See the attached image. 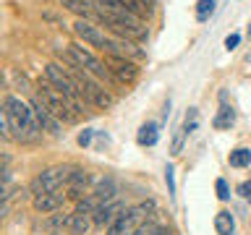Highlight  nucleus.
<instances>
[{
	"mask_svg": "<svg viewBox=\"0 0 251 235\" xmlns=\"http://www.w3.org/2000/svg\"><path fill=\"white\" fill-rule=\"evenodd\" d=\"M5 120H8V131H13V136L19 141H34L39 136V125L34 120V113L24 105L19 97H8L5 99Z\"/></svg>",
	"mask_w": 251,
	"mask_h": 235,
	"instance_id": "nucleus-1",
	"label": "nucleus"
},
{
	"mask_svg": "<svg viewBox=\"0 0 251 235\" xmlns=\"http://www.w3.org/2000/svg\"><path fill=\"white\" fill-rule=\"evenodd\" d=\"M92 11L121 39H147V34H149L144 21L136 19V16H131V13H126V11H100V8H92Z\"/></svg>",
	"mask_w": 251,
	"mask_h": 235,
	"instance_id": "nucleus-2",
	"label": "nucleus"
},
{
	"mask_svg": "<svg viewBox=\"0 0 251 235\" xmlns=\"http://www.w3.org/2000/svg\"><path fill=\"white\" fill-rule=\"evenodd\" d=\"M39 102L50 110V113L58 118V120H66V123H76L78 120V107L71 102L66 94H63L60 89H55V86L47 81V84H42L39 86Z\"/></svg>",
	"mask_w": 251,
	"mask_h": 235,
	"instance_id": "nucleus-3",
	"label": "nucleus"
},
{
	"mask_svg": "<svg viewBox=\"0 0 251 235\" xmlns=\"http://www.w3.org/2000/svg\"><path fill=\"white\" fill-rule=\"evenodd\" d=\"M45 76H47V81H50L55 89H60L71 102H74V105L78 107V113H84V102H86V97L81 94V89L76 86L74 78H71L68 70H63L58 63H47V66H45Z\"/></svg>",
	"mask_w": 251,
	"mask_h": 235,
	"instance_id": "nucleus-4",
	"label": "nucleus"
},
{
	"mask_svg": "<svg viewBox=\"0 0 251 235\" xmlns=\"http://www.w3.org/2000/svg\"><path fill=\"white\" fill-rule=\"evenodd\" d=\"M71 170H74V167H66V164H55V167H47V170H42V172H39V175L34 178V183H31V191H34V193H50V191H60V188L68 183Z\"/></svg>",
	"mask_w": 251,
	"mask_h": 235,
	"instance_id": "nucleus-5",
	"label": "nucleus"
},
{
	"mask_svg": "<svg viewBox=\"0 0 251 235\" xmlns=\"http://www.w3.org/2000/svg\"><path fill=\"white\" fill-rule=\"evenodd\" d=\"M68 50H71V55L78 60V66H81L86 73H92V76H97V78H107V81H113V73L107 70V66L102 63L97 55H92L86 47H81V45H68Z\"/></svg>",
	"mask_w": 251,
	"mask_h": 235,
	"instance_id": "nucleus-6",
	"label": "nucleus"
},
{
	"mask_svg": "<svg viewBox=\"0 0 251 235\" xmlns=\"http://www.w3.org/2000/svg\"><path fill=\"white\" fill-rule=\"evenodd\" d=\"M105 66H107V70L113 73V78H115L118 84H131L133 78L139 76L136 63L128 60V58H123V55H113V52H107V55H105Z\"/></svg>",
	"mask_w": 251,
	"mask_h": 235,
	"instance_id": "nucleus-7",
	"label": "nucleus"
},
{
	"mask_svg": "<svg viewBox=\"0 0 251 235\" xmlns=\"http://www.w3.org/2000/svg\"><path fill=\"white\" fill-rule=\"evenodd\" d=\"M31 113H34V120H37L39 128H45L47 133H52V136H60V123H58V118H55L39 99L31 102Z\"/></svg>",
	"mask_w": 251,
	"mask_h": 235,
	"instance_id": "nucleus-8",
	"label": "nucleus"
},
{
	"mask_svg": "<svg viewBox=\"0 0 251 235\" xmlns=\"http://www.w3.org/2000/svg\"><path fill=\"white\" fill-rule=\"evenodd\" d=\"M74 29H76V34L84 39L86 45H92V47H100V50H105V42H107V37L102 34V31L97 26H92L89 21H84V19H78L74 24Z\"/></svg>",
	"mask_w": 251,
	"mask_h": 235,
	"instance_id": "nucleus-9",
	"label": "nucleus"
},
{
	"mask_svg": "<svg viewBox=\"0 0 251 235\" xmlns=\"http://www.w3.org/2000/svg\"><path fill=\"white\" fill-rule=\"evenodd\" d=\"M121 212H123L121 201H110V204H102V207L92 214V219H94V225H97V227H105V225L110 227L118 217H121Z\"/></svg>",
	"mask_w": 251,
	"mask_h": 235,
	"instance_id": "nucleus-10",
	"label": "nucleus"
},
{
	"mask_svg": "<svg viewBox=\"0 0 251 235\" xmlns=\"http://www.w3.org/2000/svg\"><path fill=\"white\" fill-rule=\"evenodd\" d=\"M66 201V193L63 191H50V193H37L34 196V209L47 214V212H58Z\"/></svg>",
	"mask_w": 251,
	"mask_h": 235,
	"instance_id": "nucleus-11",
	"label": "nucleus"
},
{
	"mask_svg": "<svg viewBox=\"0 0 251 235\" xmlns=\"http://www.w3.org/2000/svg\"><path fill=\"white\" fill-rule=\"evenodd\" d=\"M86 186H89V172L86 170H78L74 167L71 170V178H68V196H74V199H81Z\"/></svg>",
	"mask_w": 251,
	"mask_h": 235,
	"instance_id": "nucleus-12",
	"label": "nucleus"
},
{
	"mask_svg": "<svg viewBox=\"0 0 251 235\" xmlns=\"http://www.w3.org/2000/svg\"><path fill=\"white\" fill-rule=\"evenodd\" d=\"M105 50L113 52V55H123V58H126V55H128V58H141V55H144L136 45H131L128 39H107Z\"/></svg>",
	"mask_w": 251,
	"mask_h": 235,
	"instance_id": "nucleus-13",
	"label": "nucleus"
},
{
	"mask_svg": "<svg viewBox=\"0 0 251 235\" xmlns=\"http://www.w3.org/2000/svg\"><path fill=\"white\" fill-rule=\"evenodd\" d=\"M233 123H235V113H233V107L223 102V107L217 110V115H215V120H212V125H215L217 131H227V128H233Z\"/></svg>",
	"mask_w": 251,
	"mask_h": 235,
	"instance_id": "nucleus-14",
	"label": "nucleus"
},
{
	"mask_svg": "<svg viewBox=\"0 0 251 235\" xmlns=\"http://www.w3.org/2000/svg\"><path fill=\"white\" fill-rule=\"evenodd\" d=\"M215 230H217V235H233L235 233V219L227 209L215 214Z\"/></svg>",
	"mask_w": 251,
	"mask_h": 235,
	"instance_id": "nucleus-15",
	"label": "nucleus"
},
{
	"mask_svg": "<svg viewBox=\"0 0 251 235\" xmlns=\"http://www.w3.org/2000/svg\"><path fill=\"white\" fill-rule=\"evenodd\" d=\"M115 193H118V186L113 183V180H100L97 188H94V196L100 199V204H110V201H115Z\"/></svg>",
	"mask_w": 251,
	"mask_h": 235,
	"instance_id": "nucleus-16",
	"label": "nucleus"
},
{
	"mask_svg": "<svg viewBox=\"0 0 251 235\" xmlns=\"http://www.w3.org/2000/svg\"><path fill=\"white\" fill-rule=\"evenodd\" d=\"M157 139H160V131H157V123H144L139 128V136L136 141L141 146H154L157 144Z\"/></svg>",
	"mask_w": 251,
	"mask_h": 235,
	"instance_id": "nucleus-17",
	"label": "nucleus"
},
{
	"mask_svg": "<svg viewBox=\"0 0 251 235\" xmlns=\"http://www.w3.org/2000/svg\"><path fill=\"white\" fill-rule=\"evenodd\" d=\"M68 233L71 235H86L89 233V214H78V212H74V214L68 217Z\"/></svg>",
	"mask_w": 251,
	"mask_h": 235,
	"instance_id": "nucleus-18",
	"label": "nucleus"
},
{
	"mask_svg": "<svg viewBox=\"0 0 251 235\" xmlns=\"http://www.w3.org/2000/svg\"><path fill=\"white\" fill-rule=\"evenodd\" d=\"M63 5H66L68 11H74L76 16H81L84 21L94 13V11H92V5H89V3H84V0H63Z\"/></svg>",
	"mask_w": 251,
	"mask_h": 235,
	"instance_id": "nucleus-19",
	"label": "nucleus"
},
{
	"mask_svg": "<svg viewBox=\"0 0 251 235\" xmlns=\"http://www.w3.org/2000/svg\"><path fill=\"white\" fill-rule=\"evenodd\" d=\"M251 164V149H235L230 152V167H249Z\"/></svg>",
	"mask_w": 251,
	"mask_h": 235,
	"instance_id": "nucleus-20",
	"label": "nucleus"
},
{
	"mask_svg": "<svg viewBox=\"0 0 251 235\" xmlns=\"http://www.w3.org/2000/svg\"><path fill=\"white\" fill-rule=\"evenodd\" d=\"M100 207H102V204H100V199H97L94 193H89L86 199H81V201H78L76 212H78V214H94V212H97Z\"/></svg>",
	"mask_w": 251,
	"mask_h": 235,
	"instance_id": "nucleus-21",
	"label": "nucleus"
},
{
	"mask_svg": "<svg viewBox=\"0 0 251 235\" xmlns=\"http://www.w3.org/2000/svg\"><path fill=\"white\" fill-rule=\"evenodd\" d=\"M215 5H217L215 0H199V3H196V21H199V24L207 21L209 16L215 13Z\"/></svg>",
	"mask_w": 251,
	"mask_h": 235,
	"instance_id": "nucleus-22",
	"label": "nucleus"
},
{
	"mask_svg": "<svg viewBox=\"0 0 251 235\" xmlns=\"http://www.w3.org/2000/svg\"><path fill=\"white\" fill-rule=\"evenodd\" d=\"M186 133H194L196 128H199V110L196 107H188V113H186V120H183V125H180Z\"/></svg>",
	"mask_w": 251,
	"mask_h": 235,
	"instance_id": "nucleus-23",
	"label": "nucleus"
},
{
	"mask_svg": "<svg viewBox=\"0 0 251 235\" xmlns=\"http://www.w3.org/2000/svg\"><path fill=\"white\" fill-rule=\"evenodd\" d=\"M92 8H100V11H123L121 0H89Z\"/></svg>",
	"mask_w": 251,
	"mask_h": 235,
	"instance_id": "nucleus-24",
	"label": "nucleus"
},
{
	"mask_svg": "<svg viewBox=\"0 0 251 235\" xmlns=\"http://www.w3.org/2000/svg\"><path fill=\"white\" fill-rule=\"evenodd\" d=\"M68 217L71 214H55L47 219V230H60V227H68Z\"/></svg>",
	"mask_w": 251,
	"mask_h": 235,
	"instance_id": "nucleus-25",
	"label": "nucleus"
},
{
	"mask_svg": "<svg viewBox=\"0 0 251 235\" xmlns=\"http://www.w3.org/2000/svg\"><path fill=\"white\" fill-rule=\"evenodd\" d=\"M173 164H168L165 167V183H168V193H170V199H176V175H173Z\"/></svg>",
	"mask_w": 251,
	"mask_h": 235,
	"instance_id": "nucleus-26",
	"label": "nucleus"
},
{
	"mask_svg": "<svg viewBox=\"0 0 251 235\" xmlns=\"http://www.w3.org/2000/svg\"><path fill=\"white\" fill-rule=\"evenodd\" d=\"M215 191H217V199H220V201H227V199H230V188H227V183H225L223 178H217Z\"/></svg>",
	"mask_w": 251,
	"mask_h": 235,
	"instance_id": "nucleus-27",
	"label": "nucleus"
},
{
	"mask_svg": "<svg viewBox=\"0 0 251 235\" xmlns=\"http://www.w3.org/2000/svg\"><path fill=\"white\" fill-rule=\"evenodd\" d=\"M238 193H241L243 199H246V201L251 204V180H243V183L238 186Z\"/></svg>",
	"mask_w": 251,
	"mask_h": 235,
	"instance_id": "nucleus-28",
	"label": "nucleus"
},
{
	"mask_svg": "<svg viewBox=\"0 0 251 235\" xmlns=\"http://www.w3.org/2000/svg\"><path fill=\"white\" fill-rule=\"evenodd\" d=\"M238 42H241V34H227V39H225V50H235V47H238Z\"/></svg>",
	"mask_w": 251,
	"mask_h": 235,
	"instance_id": "nucleus-29",
	"label": "nucleus"
},
{
	"mask_svg": "<svg viewBox=\"0 0 251 235\" xmlns=\"http://www.w3.org/2000/svg\"><path fill=\"white\" fill-rule=\"evenodd\" d=\"M0 136H8V120H5V107H0Z\"/></svg>",
	"mask_w": 251,
	"mask_h": 235,
	"instance_id": "nucleus-30",
	"label": "nucleus"
},
{
	"mask_svg": "<svg viewBox=\"0 0 251 235\" xmlns=\"http://www.w3.org/2000/svg\"><path fill=\"white\" fill-rule=\"evenodd\" d=\"M11 191H13V188H11V183H0V201H8V196H11Z\"/></svg>",
	"mask_w": 251,
	"mask_h": 235,
	"instance_id": "nucleus-31",
	"label": "nucleus"
},
{
	"mask_svg": "<svg viewBox=\"0 0 251 235\" xmlns=\"http://www.w3.org/2000/svg\"><path fill=\"white\" fill-rule=\"evenodd\" d=\"M92 133H94V131H84L81 136H78V144H81V146H86V144L92 141Z\"/></svg>",
	"mask_w": 251,
	"mask_h": 235,
	"instance_id": "nucleus-32",
	"label": "nucleus"
},
{
	"mask_svg": "<svg viewBox=\"0 0 251 235\" xmlns=\"http://www.w3.org/2000/svg\"><path fill=\"white\" fill-rule=\"evenodd\" d=\"M5 164H8V157L0 154V170H5Z\"/></svg>",
	"mask_w": 251,
	"mask_h": 235,
	"instance_id": "nucleus-33",
	"label": "nucleus"
},
{
	"mask_svg": "<svg viewBox=\"0 0 251 235\" xmlns=\"http://www.w3.org/2000/svg\"><path fill=\"white\" fill-rule=\"evenodd\" d=\"M249 34H251V24H249Z\"/></svg>",
	"mask_w": 251,
	"mask_h": 235,
	"instance_id": "nucleus-34",
	"label": "nucleus"
},
{
	"mask_svg": "<svg viewBox=\"0 0 251 235\" xmlns=\"http://www.w3.org/2000/svg\"><path fill=\"white\" fill-rule=\"evenodd\" d=\"M0 81H3V78H0Z\"/></svg>",
	"mask_w": 251,
	"mask_h": 235,
	"instance_id": "nucleus-35",
	"label": "nucleus"
}]
</instances>
